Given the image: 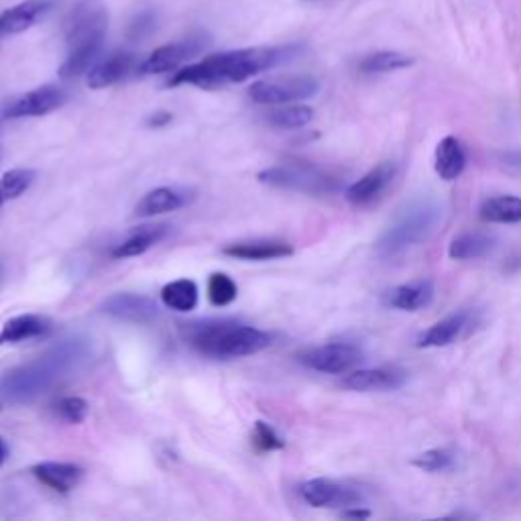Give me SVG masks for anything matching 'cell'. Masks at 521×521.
<instances>
[{"label":"cell","instance_id":"cell-10","mask_svg":"<svg viewBox=\"0 0 521 521\" xmlns=\"http://www.w3.org/2000/svg\"><path fill=\"white\" fill-rule=\"evenodd\" d=\"M363 361V353L349 342H330L302 355V363L318 373L342 375L353 371Z\"/></svg>","mask_w":521,"mask_h":521},{"label":"cell","instance_id":"cell-9","mask_svg":"<svg viewBox=\"0 0 521 521\" xmlns=\"http://www.w3.org/2000/svg\"><path fill=\"white\" fill-rule=\"evenodd\" d=\"M302 499L312 507H330L346 509L365 501V493L349 483H340L332 479H312L300 487Z\"/></svg>","mask_w":521,"mask_h":521},{"label":"cell","instance_id":"cell-41","mask_svg":"<svg viewBox=\"0 0 521 521\" xmlns=\"http://www.w3.org/2000/svg\"><path fill=\"white\" fill-rule=\"evenodd\" d=\"M3 281H5V265L0 263V283H3Z\"/></svg>","mask_w":521,"mask_h":521},{"label":"cell","instance_id":"cell-30","mask_svg":"<svg viewBox=\"0 0 521 521\" xmlns=\"http://www.w3.org/2000/svg\"><path fill=\"white\" fill-rule=\"evenodd\" d=\"M314 119V110L306 104H289L269 112L267 121L277 129H302Z\"/></svg>","mask_w":521,"mask_h":521},{"label":"cell","instance_id":"cell-6","mask_svg":"<svg viewBox=\"0 0 521 521\" xmlns=\"http://www.w3.org/2000/svg\"><path fill=\"white\" fill-rule=\"evenodd\" d=\"M108 29V11L102 0H80L66 19V43L78 47L104 41Z\"/></svg>","mask_w":521,"mask_h":521},{"label":"cell","instance_id":"cell-38","mask_svg":"<svg viewBox=\"0 0 521 521\" xmlns=\"http://www.w3.org/2000/svg\"><path fill=\"white\" fill-rule=\"evenodd\" d=\"M167 123H171V114L169 112H155V114H151V117L147 119V125L149 127H155V129H161V127H165Z\"/></svg>","mask_w":521,"mask_h":521},{"label":"cell","instance_id":"cell-23","mask_svg":"<svg viewBox=\"0 0 521 521\" xmlns=\"http://www.w3.org/2000/svg\"><path fill=\"white\" fill-rule=\"evenodd\" d=\"M495 237L483 230H467L448 245V257L454 261H475L487 257L495 249Z\"/></svg>","mask_w":521,"mask_h":521},{"label":"cell","instance_id":"cell-20","mask_svg":"<svg viewBox=\"0 0 521 521\" xmlns=\"http://www.w3.org/2000/svg\"><path fill=\"white\" fill-rule=\"evenodd\" d=\"M33 475L57 493H70L82 481L84 471L72 462H41L33 467Z\"/></svg>","mask_w":521,"mask_h":521},{"label":"cell","instance_id":"cell-31","mask_svg":"<svg viewBox=\"0 0 521 521\" xmlns=\"http://www.w3.org/2000/svg\"><path fill=\"white\" fill-rule=\"evenodd\" d=\"M37 173L33 169H11L0 180V206L23 196L35 182Z\"/></svg>","mask_w":521,"mask_h":521},{"label":"cell","instance_id":"cell-12","mask_svg":"<svg viewBox=\"0 0 521 521\" xmlns=\"http://www.w3.org/2000/svg\"><path fill=\"white\" fill-rule=\"evenodd\" d=\"M405 379H408V375L395 367L357 369V371H349L342 377L340 387L349 389V391H361V393L395 391L405 385Z\"/></svg>","mask_w":521,"mask_h":521},{"label":"cell","instance_id":"cell-33","mask_svg":"<svg viewBox=\"0 0 521 521\" xmlns=\"http://www.w3.org/2000/svg\"><path fill=\"white\" fill-rule=\"evenodd\" d=\"M454 465H456V456L448 448H432L414 458V467H418L424 473H432V475L446 473V471L454 469Z\"/></svg>","mask_w":521,"mask_h":521},{"label":"cell","instance_id":"cell-5","mask_svg":"<svg viewBox=\"0 0 521 521\" xmlns=\"http://www.w3.org/2000/svg\"><path fill=\"white\" fill-rule=\"evenodd\" d=\"M259 180L275 188L308 194H326L336 190V180L310 163H285L267 167L259 173Z\"/></svg>","mask_w":521,"mask_h":521},{"label":"cell","instance_id":"cell-1","mask_svg":"<svg viewBox=\"0 0 521 521\" xmlns=\"http://www.w3.org/2000/svg\"><path fill=\"white\" fill-rule=\"evenodd\" d=\"M298 51H300L298 45H285V47H249V49L216 53L198 64H190L178 70L171 76L167 86L169 88H178V86L218 88L226 84H239L283 62L294 60Z\"/></svg>","mask_w":521,"mask_h":521},{"label":"cell","instance_id":"cell-14","mask_svg":"<svg viewBox=\"0 0 521 521\" xmlns=\"http://www.w3.org/2000/svg\"><path fill=\"white\" fill-rule=\"evenodd\" d=\"M53 7H55V0H23V3L11 7L9 11L0 15V37L19 35L31 29Z\"/></svg>","mask_w":521,"mask_h":521},{"label":"cell","instance_id":"cell-32","mask_svg":"<svg viewBox=\"0 0 521 521\" xmlns=\"http://www.w3.org/2000/svg\"><path fill=\"white\" fill-rule=\"evenodd\" d=\"M239 296V287L226 273H212L208 279V300L216 308L230 306Z\"/></svg>","mask_w":521,"mask_h":521},{"label":"cell","instance_id":"cell-40","mask_svg":"<svg viewBox=\"0 0 521 521\" xmlns=\"http://www.w3.org/2000/svg\"><path fill=\"white\" fill-rule=\"evenodd\" d=\"M9 458V450H7V444L5 440L0 438V465H5V460Z\"/></svg>","mask_w":521,"mask_h":521},{"label":"cell","instance_id":"cell-35","mask_svg":"<svg viewBox=\"0 0 521 521\" xmlns=\"http://www.w3.org/2000/svg\"><path fill=\"white\" fill-rule=\"evenodd\" d=\"M155 29H157V13L151 9H143L129 23L127 37L131 41H143V39L151 37L155 33Z\"/></svg>","mask_w":521,"mask_h":521},{"label":"cell","instance_id":"cell-11","mask_svg":"<svg viewBox=\"0 0 521 521\" xmlns=\"http://www.w3.org/2000/svg\"><path fill=\"white\" fill-rule=\"evenodd\" d=\"M68 100L66 90L60 86H41L35 88L23 96H19L15 102H11L5 110L7 119H31V117H43L64 106Z\"/></svg>","mask_w":521,"mask_h":521},{"label":"cell","instance_id":"cell-27","mask_svg":"<svg viewBox=\"0 0 521 521\" xmlns=\"http://www.w3.org/2000/svg\"><path fill=\"white\" fill-rule=\"evenodd\" d=\"M200 292L192 279L171 281L161 289V302L165 308L176 312H192L198 306Z\"/></svg>","mask_w":521,"mask_h":521},{"label":"cell","instance_id":"cell-34","mask_svg":"<svg viewBox=\"0 0 521 521\" xmlns=\"http://www.w3.org/2000/svg\"><path fill=\"white\" fill-rule=\"evenodd\" d=\"M90 414V405L82 397H64L57 403V416H60L68 424H82Z\"/></svg>","mask_w":521,"mask_h":521},{"label":"cell","instance_id":"cell-19","mask_svg":"<svg viewBox=\"0 0 521 521\" xmlns=\"http://www.w3.org/2000/svg\"><path fill=\"white\" fill-rule=\"evenodd\" d=\"M192 200H194V196L188 190L157 188L139 200L135 214L137 216H157V214H165V212H176V210L188 206Z\"/></svg>","mask_w":521,"mask_h":521},{"label":"cell","instance_id":"cell-39","mask_svg":"<svg viewBox=\"0 0 521 521\" xmlns=\"http://www.w3.org/2000/svg\"><path fill=\"white\" fill-rule=\"evenodd\" d=\"M344 519H369L371 511L369 509H359V505L355 507H346V511H342Z\"/></svg>","mask_w":521,"mask_h":521},{"label":"cell","instance_id":"cell-18","mask_svg":"<svg viewBox=\"0 0 521 521\" xmlns=\"http://www.w3.org/2000/svg\"><path fill=\"white\" fill-rule=\"evenodd\" d=\"M222 253L243 261H271V259L289 257L294 253V247L285 241L261 239V241H243V243L226 245Z\"/></svg>","mask_w":521,"mask_h":521},{"label":"cell","instance_id":"cell-15","mask_svg":"<svg viewBox=\"0 0 521 521\" xmlns=\"http://www.w3.org/2000/svg\"><path fill=\"white\" fill-rule=\"evenodd\" d=\"M137 68V55L129 51H119L108 55L106 60L96 62L88 72V86L94 90H102L108 86L119 84Z\"/></svg>","mask_w":521,"mask_h":521},{"label":"cell","instance_id":"cell-36","mask_svg":"<svg viewBox=\"0 0 521 521\" xmlns=\"http://www.w3.org/2000/svg\"><path fill=\"white\" fill-rule=\"evenodd\" d=\"M253 442L259 450L263 452H271V450H281L285 446V442L281 440V436L265 422H257L255 430H253Z\"/></svg>","mask_w":521,"mask_h":521},{"label":"cell","instance_id":"cell-22","mask_svg":"<svg viewBox=\"0 0 521 521\" xmlns=\"http://www.w3.org/2000/svg\"><path fill=\"white\" fill-rule=\"evenodd\" d=\"M53 328L51 320L41 314H23L11 318L0 330V344H19L25 340L41 338Z\"/></svg>","mask_w":521,"mask_h":521},{"label":"cell","instance_id":"cell-37","mask_svg":"<svg viewBox=\"0 0 521 521\" xmlns=\"http://www.w3.org/2000/svg\"><path fill=\"white\" fill-rule=\"evenodd\" d=\"M499 159L505 167L521 171V151H505V153L499 155Z\"/></svg>","mask_w":521,"mask_h":521},{"label":"cell","instance_id":"cell-25","mask_svg":"<svg viewBox=\"0 0 521 521\" xmlns=\"http://www.w3.org/2000/svg\"><path fill=\"white\" fill-rule=\"evenodd\" d=\"M167 235V226L155 224V226H141L135 233L123 241L121 245L114 247L112 255L117 259H129V257H139L147 253L151 247H155L159 241H163Z\"/></svg>","mask_w":521,"mask_h":521},{"label":"cell","instance_id":"cell-29","mask_svg":"<svg viewBox=\"0 0 521 521\" xmlns=\"http://www.w3.org/2000/svg\"><path fill=\"white\" fill-rule=\"evenodd\" d=\"M481 220L491 224H517L521 222V198L519 196H495L483 202Z\"/></svg>","mask_w":521,"mask_h":521},{"label":"cell","instance_id":"cell-4","mask_svg":"<svg viewBox=\"0 0 521 521\" xmlns=\"http://www.w3.org/2000/svg\"><path fill=\"white\" fill-rule=\"evenodd\" d=\"M442 220V206L430 196L405 204L383 230L375 249L383 259H397L426 243Z\"/></svg>","mask_w":521,"mask_h":521},{"label":"cell","instance_id":"cell-21","mask_svg":"<svg viewBox=\"0 0 521 521\" xmlns=\"http://www.w3.org/2000/svg\"><path fill=\"white\" fill-rule=\"evenodd\" d=\"M469 314L467 312H456L450 314L448 318L436 322L434 326H430L420 338H418V346L420 349H442V346H448L452 342H456L462 332L467 330L469 326Z\"/></svg>","mask_w":521,"mask_h":521},{"label":"cell","instance_id":"cell-7","mask_svg":"<svg viewBox=\"0 0 521 521\" xmlns=\"http://www.w3.org/2000/svg\"><path fill=\"white\" fill-rule=\"evenodd\" d=\"M208 45V35L196 33L188 35L186 39H180L176 43H167L157 47L145 62L139 64V72L145 76L153 74H165L178 70L182 64L190 62L204 47Z\"/></svg>","mask_w":521,"mask_h":521},{"label":"cell","instance_id":"cell-43","mask_svg":"<svg viewBox=\"0 0 521 521\" xmlns=\"http://www.w3.org/2000/svg\"><path fill=\"white\" fill-rule=\"evenodd\" d=\"M308 3H316V0H308Z\"/></svg>","mask_w":521,"mask_h":521},{"label":"cell","instance_id":"cell-13","mask_svg":"<svg viewBox=\"0 0 521 521\" xmlns=\"http://www.w3.org/2000/svg\"><path fill=\"white\" fill-rule=\"evenodd\" d=\"M104 312L133 324H147L159 316L157 304L141 294H114L104 302Z\"/></svg>","mask_w":521,"mask_h":521},{"label":"cell","instance_id":"cell-16","mask_svg":"<svg viewBox=\"0 0 521 521\" xmlns=\"http://www.w3.org/2000/svg\"><path fill=\"white\" fill-rule=\"evenodd\" d=\"M395 176V165L391 161H383L371 171H367L361 180L346 188L344 196L355 206H365L373 202L393 180Z\"/></svg>","mask_w":521,"mask_h":521},{"label":"cell","instance_id":"cell-17","mask_svg":"<svg viewBox=\"0 0 521 521\" xmlns=\"http://www.w3.org/2000/svg\"><path fill=\"white\" fill-rule=\"evenodd\" d=\"M434 300V283L430 279L403 283L397 287H391L383 296V304L395 310L416 312L426 306H430Z\"/></svg>","mask_w":521,"mask_h":521},{"label":"cell","instance_id":"cell-28","mask_svg":"<svg viewBox=\"0 0 521 521\" xmlns=\"http://www.w3.org/2000/svg\"><path fill=\"white\" fill-rule=\"evenodd\" d=\"M414 66V57L405 55L401 51H375L365 55L359 62V72L361 74H389L397 70H405Z\"/></svg>","mask_w":521,"mask_h":521},{"label":"cell","instance_id":"cell-3","mask_svg":"<svg viewBox=\"0 0 521 521\" xmlns=\"http://www.w3.org/2000/svg\"><path fill=\"white\" fill-rule=\"evenodd\" d=\"M186 342L204 357L241 359L269 349L273 336L233 320H200L184 324Z\"/></svg>","mask_w":521,"mask_h":521},{"label":"cell","instance_id":"cell-2","mask_svg":"<svg viewBox=\"0 0 521 521\" xmlns=\"http://www.w3.org/2000/svg\"><path fill=\"white\" fill-rule=\"evenodd\" d=\"M86 357L82 340H64L37 361L0 375V395L9 401H31L47 393Z\"/></svg>","mask_w":521,"mask_h":521},{"label":"cell","instance_id":"cell-26","mask_svg":"<svg viewBox=\"0 0 521 521\" xmlns=\"http://www.w3.org/2000/svg\"><path fill=\"white\" fill-rule=\"evenodd\" d=\"M102 45H104V41H94V43H84V45L72 47L68 51L66 62L60 68V78L72 80V78H78V76L90 72L94 68V64L98 62V57L102 53Z\"/></svg>","mask_w":521,"mask_h":521},{"label":"cell","instance_id":"cell-24","mask_svg":"<svg viewBox=\"0 0 521 521\" xmlns=\"http://www.w3.org/2000/svg\"><path fill=\"white\" fill-rule=\"evenodd\" d=\"M467 167V153L456 137H444L434 153V169L444 182H454Z\"/></svg>","mask_w":521,"mask_h":521},{"label":"cell","instance_id":"cell-8","mask_svg":"<svg viewBox=\"0 0 521 521\" xmlns=\"http://www.w3.org/2000/svg\"><path fill=\"white\" fill-rule=\"evenodd\" d=\"M320 84L310 76H298L287 80H261L249 88V96L257 104H292L316 96Z\"/></svg>","mask_w":521,"mask_h":521},{"label":"cell","instance_id":"cell-42","mask_svg":"<svg viewBox=\"0 0 521 521\" xmlns=\"http://www.w3.org/2000/svg\"><path fill=\"white\" fill-rule=\"evenodd\" d=\"M0 159H3V149H0Z\"/></svg>","mask_w":521,"mask_h":521}]
</instances>
